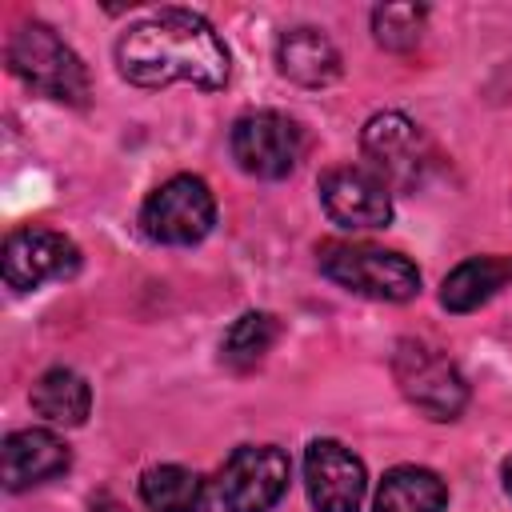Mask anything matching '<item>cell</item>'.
<instances>
[{"label": "cell", "instance_id": "obj_1", "mask_svg": "<svg viewBox=\"0 0 512 512\" xmlns=\"http://www.w3.org/2000/svg\"><path fill=\"white\" fill-rule=\"evenodd\" d=\"M116 64L120 76L140 88H164L176 80L196 88H224L228 80L224 40L204 16L188 8H164L132 24L116 44Z\"/></svg>", "mask_w": 512, "mask_h": 512}, {"label": "cell", "instance_id": "obj_2", "mask_svg": "<svg viewBox=\"0 0 512 512\" xmlns=\"http://www.w3.org/2000/svg\"><path fill=\"white\" fill-rule=\"evenodd\" d=\"M8 68L40 96L60 104H84L88 100V72L80 56L40 20H28L8 40Z\"/></svg>", "mask_w": 512, "mask_h": 512}, {"label": "cell", "instance_id": "obj_3", "mask_svg": "<svg viewBox=\"0 0 512 512\" xmlns=\"http://www.w3.org/2000/svg\"><path fill=\"white\" fill-rule=\"evenodd\" d=\"M316 256H320V272L356 296L400 304V300H412L420 292V272L400 252H388L376 244L328 240V244H320Z\"/></svg>", "mask_w": 512, "mask_h": 512}, {"label": "cell", "instance_id": "obj_4", "mask_svg": "<svg viewBox=\"0 0 512 512\" xmlns=\"http://www.w3.org/2000/svg\"><path fill=\"white\" fill-rule=\"evenodd\" d=\"M392 376L408 404H416L428 420H456L468 404V384L460 368L424 340H400L392 356Z\"/></svg>", "mask_w": 512, "mask_h": 512}, {"label": "cell", "instance_id": "obj_5", "mask_svg": "<svg viewBox=\"0 0 512 512\" xmlns=\"http://www.w3.org/2000/svg\"><path fill=\"white\" fill-rule=\"evenodd\" d=\"M216 224V200L200 176L164 180L140 208V228L156 244H196Z\"/></svg>", "mask_w": 512, "mask_h": 512}, {"label": "cell", "instance_id": "obj_6", "mask_svg": "<svg viewBox=\"0 0 512 512\" xmlns=\"http://www.w3.org/2000/svg\"><path fill=\"white\" fill-rule=\"evenodd\" d=\"M288 456L272 444L236 448L216 480V500L224 512H272V504L288 492Z\"/></svg>", "mask_w": 512, "mask_h": 512}, {"label": "cell", "instance_id": "obj_7", "mask_svg": "<svg viewBox=\"0 0 512 512\" xmlns=\"http://www.w3.org/2000/svg\"><path fill=\"white\" fill-rule=\"evenodd\" d=\"M304 152L296 120L284 112H244L232 124V160L256 180H284Z\"/></svg>", "mask_w": 512, "mask_h": 512}, {"label": "cell", "instance_id": "obj_8", "mask_svg": "<svg viewBox=\"0 0 512 512\" xmlns=\"http://www.w3.org/2000/svg\"><path fill=\"white\" fill-rule=\"evenodd\" d=\"M304 484L316 512H360L368 472L340 440H312L304 452Z\"/></svg>", "mask_w": 512, "mask_h": 512}, {"label": "cell", "instance_id": "obj_9", "mask_svg": "<svg viewBox=\"0 0 512 512\" xmlns=\"http://www.w3.org/2000/svg\"><path fill=\"white\" fill-rule=\"evenodd\" d=\"M320 204L340 228H384L392 220L388 180L372 168H328L320 176Z\"/></svg>", "mask_w": 512, "mask_h": 512}, {"label": "cell", "instance_id": "obj_10", "mask_svg": "<svg viewBox=\"0 0 512 512\" xmlns=\"http://www.w3.org/2000/svg\"><path fill=\"white\" fill-rule=\"evenodd\" d=\"M76 268V244L52 228H20L4 240V284L12 292H28L44 280H64Z\"/></svg>", "mask_w": 512, "mask_h": 512}, {"label": "cell", "instance_id": "obj_11", "mask_svg": "<svg viewBox=\"0 0 512 512\" xmlns=\"http://www.w3.org/2000/svg\"><path fill=\"white\" fill-rule=\"evenodd\" d=\"M68 464H72L68 444L48 428H24L4 440V488L8 492L44 484L60 476Z\"/></svg>", "mask_w": 512, "mask_h": 512}, {"label": "cell", "instance_id": "obj_12", "mask_svg": "<svg viewBox=\"0 0 512 512\" xmlns=\"http://www.w3.org/2000/svg\"><path fill=\"white\" fill-rule=\"evenodd\" d=\"M364 152L380 164V172L396 176V180H412L424 156V140L416 132V124L400 112H380L364 124Z\"/></svg>", "mask_w": 512, "mask_h": 512}, {"label": "cell", "instance_id": "obj_13", "mask_svg": "<svg viewBox=\"0 0 512 512\" xmlns=\"http://www.w3.org/2000/svg\"><path fill=\"white\" fill-rule=\"evenodd\" d=\"M276 64L304 88H324L340 76V52L320 28H292L276 44Z\"/></svg>", "mask_w": 512, "mask_h": 512}, {"label": "cell", "instance_id": "obj_14", "mask_svg": "<svg viewBox=\"0 0 512 512\" xmlns=\"http://www.w3.org/2000/svg\"><path fill=\"white\" fill-rule=\"evenodd\" d=\"M512 280V260L500 256H472L464 264H456L444 284H440V304L448 312H476L480 304H488L504 284Z\"/></svg>", "mask_w": 512, "mask_h": 512}, {"label": "cell", "instance_id": "obj_15", "mask_svg": "<svg viewBox=\"0 0 512 512\" xmlns=\"http://www.w3.org/2000/svg\"><path fill=\"white\" fill-rule=\"evenodd\" d=\"M448 488L432 468L400 464L380 480L372 512H444Z\"/></svg>", "mask_w": 512, "mask_h": 512}, {"label": "cell", "instance_id": "obj_16", "mask_svg": "<svg viewBox=\"0 0 512 512\" xmlns=\"http://www.w3.org/2000/svg\"><path fill=\"white\" fill-rule=\"evenodd\" d=\"M32 408H36L48 424L76 428V424H84L88 412H92V388H88L84 376L72 372V368H48V372L32 384Z\"/></svg>", "mask_w": 512, "mask_h": 512}, {"label": "cell", "instance_id": "obj_17", "mask_svg": "<svg viewBox=\"0 0 512 512\" xmlns=\"http://www.w3.org/2000/svg\"><path fill=\"white\" fill-rule=\"evenodd\" d=\"M140 496L152 512H200L204 508V480L192 468L160 464V468L144 472Z\"/></svg>", "mask_w": 512, "mask_h": 512}, {"label": "cell", "instance_id": "obj_18", "mask_svg": "<svg viewBox=\"0 0 512 512\" xmlns=\"http://www.w3.org/2000/svg\"><path fill=\"white\" fill-rule=\"evenodd\" d=\"M276 336H280L276 316H268V312H244V316L224 332L220 356H224L228 368L248 372V368H256V364L268 356V348L276 344Z\"/></svg>", "mask_w": 512, "mask_h": 512}, {"label": "cell", "instance_id": "obj_19", "mask_svg": "<svg viewBox=\"0 0 512 512\" xmlns=\"http://www.w3.org/2000/svg\"><path fill=\"white\" fill-rule=\"evenodd\" d=\"M424 8L420 4H380L372 12V32H376V44L392 48V52H404L420 40V28H424Z\"/></svg>", "mask_w": 512, "mask_h": 512}, {"label": "cell", "instance_id": "obj_20", "mask_svg": "<svg viewBox=\"0 0 512 512\" xmlns=\"http://www.w3.org/2000/svg\"><path fill=\"white\" fill-rule=\"evenodd\" d=\"M92 512H132V508L120 504L116 496H96V500H92Z\"/></svg>", "mask_w": 512, "mask_h": 512}, {"label": "cell", "instance_id": "obj_21", "mask_svg": "<svg viewBox=\"0 0 512 512\" xmlns=\"http://www.w3.org/2000/svg\"><path fill=\"white\" fill-rule=\"evenodd\" d=\"M500 476H504V492L512 496V456L504 460V468H500Z\"/></svg>", "mask_w": 512, "mask_h": 512}]
</instances>
